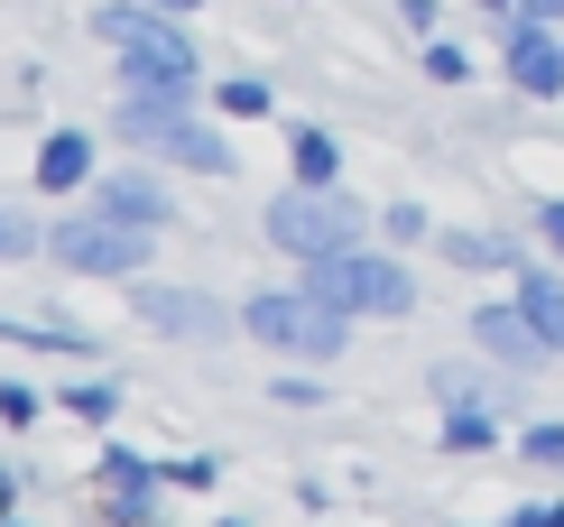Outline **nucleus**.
I'll use <instances>...</instances> for the list:
<instances>
[{
	"instance_id": "obj_1",
	"label": "nucleus",
	"mask_w": 564,
	"mask_h": 527,
	"mask_svg": "<svg viewBox=\"0 0 564 527\" xmlns=\"http://www.w3.org/2000/svg\"><path fill=\"white\" fill-rule=\"evenodd\" d=\"M305 297L343 305V315H408L416 305V278L380 250H334V259H305Z\"/></svg>"
},
{
	"instance_id": "obj_2",
	"label": "nucleus",
	"mask_w": 564,
	"mask_h": 527,
	"mask_svg": "<svg viewBox=\"0 0 564 527\" xmlns=\"http://www.w3.org/2000/svg\"><path fill=\"white\" fill-rule=\"evenodd\" d=\"M121 139H139V149H158L176 166H204V176H231L223 139L185 121V84H139V103H121Z\"/></svg>"
},
{
	"instance_id": "obj_3",
	"label": "nucleus",
	"mask_w": 564,
	"mask_h": 527,
	"mask_svg": "<svg viewBox=\"0 0 564 527\" xmlns=\"http://www.w3.org/2000/svg\"><path fill=\"white\" fill-rule=\"evenodd\" d=\"M269 241L296 250V259H334L361 241V204H343L334 185H296V195L269 204Z\"/></svg>"
},
{
	"instance_id": "obj_4",
	"label": "nucleus",
	"mask_w": 564,
	"mask_h": 527,
	"mask_svg": "<svg viewBox=\"0 0 564 527\" xmlns=\"http://www.w3.org/2000/svg\"><path fill=\"white\" fill-rule=\"evenodd\" d=\"M241 333H260L269 352H305V362H334L343 352V305H324V297H250L241 305Z\"/></svg>"
},
{
	"instance_id": "obj_5",
	"label": "nucleus",
	"mask_w": 564,
	"mask_h": 527,
	"mask_svg": "<svg viewBox=\"0 0 564 527\" xmlns=\"http://www.w3.org/2000/svg\"><path fill=\"white\" fill-rule=\"evenodd\" d=\"M46 250H56L65 269H84V278H130L139 259H149V232L121 223V213H75V223H65Z\"/></svg>"
},
{
	"instance_id": "obj_6",
	"label": "nucleus",
	"mask_w": 564,
	"mask_h": 527,
	"mask_svg": "<svg viewBox=\"0 0 564 527\" xmlns=\"http://www.w3.org/2000/svg\"><path fill=\"white\" fill-rule=\"evenodd\" d=\"M102 37L121 46V65L139 84H195V46H185L176 29H158L149 10H102Z\"/></svg>"
},
{
	"instance_id": "obj_7",
	"label": "nucleus",
	"mask_w": 564,
	"mask_h": 527,
	"mask_svg": "<svg viewBox=\"0 0 564 527\" xmlns=\"http://www.w3.org/2000/svg\"><path fill=\"white\" fill-rule=\"evenodd\" d=\"M139 324L176 333V343H214V333H223V305L195 297V287H139Z\"/></svg>"
},
{
	"instance_id": "obj_8",
	"label": "nucleus",
	"mask_w": 564,
	"mask_h": 527,
	"mask_svg": "<svg viewBox=\"0 0 564 527\" xmlns=\"http://www.w3.org/2000/svg\"><path fill=\"white\" fill-rule=\"evenodd\" d=\"M509 75H519L536 103H546V93L564 84V46L546 37V19H519V29H509Z\"/></svg>"
},
{
	"instance_id": "obj_9",
	"label": "nucleus",
	"mask_w": 564,
	"mask_h": 527,
	"mask_svg": "<svg viewBox=\"0 0 564 527\" xmlns=\"http://www.w3.org/2000/svg\"><path fill=\"white\" fill-rule=\"evenodd\" d=\"M481 324V352H500V362H546V333L528 324V305H490V315H473Z\"/></svg>"
},
{
	"instance_id": "obj_10",
	"label": "nucleus",
	"mask_w": 564,
	"mask_h": 527,
	"mask_svg": "<svg viewBox=\"0 0 564 527\" xmlns=\"http://www.w3.org/2000/svg\"><path fill=\"white\" fill-rule=\"evenodd\" d=\"M84 176H93V139H84V130H56V139L37 149V185H56V195H75Z\"/></svg>"
},
{
	"instance_id": "obj_11",
	"label": "nucleus",
	"mask_w": 564,
	"mask_h": 527,
	"mask_svg": "<svg viewBox=\"0 0 564 527\" xmlns=\"http://www.w3.org/2000/svg\"><path fill=\"white\" fill-rule=\"evenodd\" d=\"M519 305H528V324L546 333V352H564V278H519Z\"/></svg>"
},
{
	"instance_id": "obj_12",
	"label": "nucleus",
	"mask_w": 564,
	"mask_h": 527,
	"mask_svg": "<svg viewBox=\"0 0 564 527\" xmlns=\"http://www.w3.org/2000/svg\"><path fill=\"white\" fill-rule=\"evenodd\" d=\"M102 213H121V223L158 232V223H167V195H158V185H139V176H121V185H102Z\"/></svg>"
},
{
	"instance_id": "obj_13",
	"label": "nucleus",
	"mask_w": 564,
	"mask_h": 527,
	"mask_svg": "<svg viewBox=\"0 0 564 527\" xmlns=\"http://www.w3.org/2000/svg\"><path fill=\"white\" fill-rule=\"evenodd\" d=\"M296 185H334V139L324 130H296Z\"/></svg>"
},
{
	"instance_id": "obj_14",
	"label": "nucleus",
	"mask_w": 564,
	"mask_h": 527,
	"mask_svg": "<svg viewBox=\"0 0 564 527\" xmlns=\"http://www.w3.org/2000/svg\"><path fill=\"white\" fill-rule=\"evenodd\" d=\"M102 482H111V499H121V509H139V499H149V463H139V453H111Z\"/></svg>"
},
{
	"instance_id": "obj_15",
	"label": "nucleus",
	"mask_w": 564,
	"mask_h": 527,
	"mask_svg": "<svg viewBox=\"0 0 564 527\" xmlns=\"http://www.w3.org/2000/svg\"><path fill=\"white\" fill-rule=\"evenodd\" d=\"M444 444H463V453L490 444V417H481V407H454V417H444Z\"/></svg>"
},
{
	"instance_id": "obj_16",
	"label": "nucleus",
	"mask_w": 564,
	"mask_h": 527,
	"mask_svg": "<svg viewBox=\"0 0 564 527\" xmlns=\"http://www.w3.org/2000/svg\"><path fill=\"white\" fill-rule=\"evenodd\" d=\"M519 453H528V463H564V426H528Z\"/></svg>"
},
{
	"instance_id": "obj_17",
	"label": "nucleus",
	"mask_w": 564,
	"mask_h": 527,
	"mask_svg": "<svg viewBox=\"0 0 564 527\" xmlns=\"http://www.w3.org/2000/svg\"><path fill=\"white\" fill-rule=\"evenodd\" d=\"M29 241H37V232H29V213H19V204H0V259H19Z\"/></svg>"
},
{
	"instance_id": "obj_18",
	"label": "nucleus",
	"mask_w": 564,
	"mask_h": 527,
	"mask_svg": "<svg viewBox=\"0 0 564 527\" xmlns=\"http://www.w3.org/2000/svg\"><path fill=\"white\" fill-rule=\"evenodd\" d=\"M223 111H231V121H260L269 93H260V84H223Z\"/></svg>"
},
{
	"instance_id": "obj_19",
	"label": "nucleus",
	"mask_w": 564,
	"mask_h": 527,
	"mask_svg": "<svg viewBox=\"0 0 564 527\" xmlns=\"http://www.w3.org/2000/svg\"><path fill=\"white\" fill-rule=\"evenodd\" d=\"M444 250H454V259H463V269H500V259H509L500 241H473V232H463V241H444Z\"/></svg>"
},
{
	"instance_id": "obj_20",
	"label": "nucleus",
	"mask_w": 564,
	"mask_h": 527,
	"mask_svg": "<svg viewBox=\"0 0 564 527\" xmlns=\"http://www.w3.org/2000/svg\"><path fill=\"white\" fill-rule=\"evenodd\" d=\"M65 407H75V417H93V426H102L111 407H121V389H102V379H93V389H75V398H65Z\"/></svg>"
},
{
	"instance_id": "obj_21",
	"label": "nucleus",
	"mask_w": 564,
	"mask_h": 527,
	"mask_svg": "<svg viewBox=\"0 0 564 527\" xmlns=\"http://www.w3.org/2000/svg\"><path fill=\"white\" fill-rule=\"evenodd\" d=\"M0 417H10V426H29V417H37V389H19V379H0Z\"/></svg>"
},
{
	"instance_id": "obj_22",
	"label": "nucleus",
	"mask_w": 564,
	"mask_h": 527,
	"mask_svg": "<svg viewBox=\"0 0 564 527\" xmlns=\"http://www.w3.org/2000/svg\"><path fill=\"white\" fill-rule=\"evenodd\" d=\"M509 527H564V499H555V509H519Z\"/></svg>"
},
{
	"instance_id": "obj_23",
	"label": "nucleus",
	"mask_w": 564,
	"mask_h": 527,
	"mask_svg": "<svg viewBox=\"0 0 564 527\" xmlns=\"http://www.w3.org/2000/svg\"><path fill=\"white\" fill-rule=\"evenodd\" d=\"M536 232H546V241L564 250V204H546V213H536Z\"/></svg>"
},
{
	"instance_id": "obj_24",
	"label": "nucleus",
	"mask_w": 564,
	"mask_h": 527,
	"mask_svg": "<svg viewBox=\"0 0 564 527\" xmlns=\"http://www.w3.org/2000/svg\"><path fill=\"white\" fill-rule=\"evenodd\" d=\"M0 509H10V472H0Z\"/></svg>"
},
{
	"instance_id": "obj_25",
	"label": "nucleus",
	"mask_w": 564,
	"mask_h": 527,
	"mask_svg": "<svg viewBox=\"0 0 564 527\" xmlns=\"http://www.w3.org/2000/svg\"><path fill=\"white\" fill-rule=\"evenodd\" d=\"M158 10H195V0H158Z\"/></svg>"
}]
</instances>
